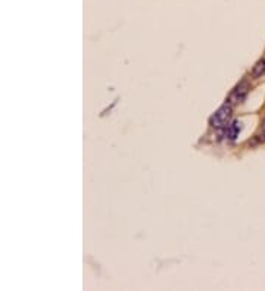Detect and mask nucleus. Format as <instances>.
I'll list each match as a JSON object with an SVG mask.
<instances>
[{
    "label": "nucleus",
    "instance_id": "7ed1b4c3",
    "mask_svg": "<svg viewBox=\"0 0 265 291\" xmlns=\"http://www.w3.org/2000/svg\"><path fill=\"white\" fill-rule=\"evenodd\" d=\"M241 129H243V125L240 121H233L227 124L224 128H221V137L227 141H234L240 136Z\"/></svg>",
    "mask_w": 265,
    "mask_h": 291
},
{
    "label": "nucleus",
    "instance_id": "20e7f679",
    "mask_svg": "<svg viewBox=\"0 0 265 291\" xmlns=\"http://www.w3.org/2000/svg\"><path fill=\"white\" fill-rule=\"evenodd\" d=\"M265 74V58L259 59L255 65L252 66V71H251V77L252 78H261Z\"/></svg>",
    "mask_w": 265,
    "mask_h": 291
},
{
    "label": "nucleus",
    "instance_id": "f257e3e1",
    "mask_svg": "<svg viewBox=\"0 0 265 291\" xmlns=\"http://www.w3.org/2000/svg\"><path fill=\"white\" fill-rule=\"evenodd\" d=\"M233 117V106L229 103H224L219 109L215 110V114L209 118V125L214 128H224L227 124H230V119Z\"/></svg>",
    "mask_w": 265,
    "mask_h": 291
},
{
    "label": "nucleus",
    "instance_id": "39448f33",
    "mask_svg": "<svg viewBox=\"0 0 265 291\" xmlns=\"http://www.w3.org/2000/svg\"><path fill=\"white\" fill-rule=\"evenodd\" d=\"M264 132H265V124H264Z\"/></svg>",
    "mask_w": 265,
    "mask_h": 291
},
{
    "label": "nucleus",
    "instance_id": "f03ea898",
    "mask_svg": "<svg viewBox=\"0 0 265 291\" xmlns=\"http://www.w3.org/2000/svg\"><path fill=\"white\" fill-rule=\"evenodd\" d=\"M249 90H251V85H249L248 80H241V81L231 90L229 97L226 99V103H229V105H231L233 107L240 105V103L245 102V99H246V96L249 93Z\"/></svg>",
    "mask_w": 265,
    "mask_h": 291
}]
</instances>
